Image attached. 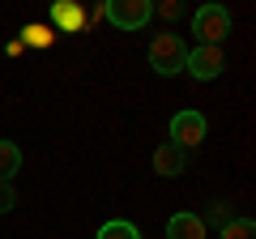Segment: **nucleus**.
Returning <instances> with one entry per match:
<instances>
[{
  "label": "nucleus",
  "mask_w": 256,
  "mask_h": 239,
  "mask_svg": "<svg viewBox=\"0 0 256 239\" xmlns=\"http://www.w3.org/2000/svg\"><path fill=\"white\" fill-rule=\"evenodd\" d=\"M192 34L201 38L205 47H222V38L230 34V13L222 4H201L192 13Z\"/></svg>",
  "instance_id": "1"
},
{
  "label": "nucleus",
  "mask_w": 256,
  "mask_h": 239,
  "mask_svg": "<svg viewBox=\"0 0 256 239\" xmlns=\"http://www.w3.org/2000/svg\"><path fill=\"white\" fill-rule=\"evenodd\" d=\"M184 56H188V43L180 34H158L150 43V68L162 77H175V73H184Z\"/></svg>",
  "instance_id": "2"
},
{
  "label": "nucleus",
  "mask_w": 256,
  "mask_h": 239,
  "mask_svg": "<svg viewBox=\"0 0 256 239\" xmlns=\"http://www.w3.org/2000/svg\"><path fill=\"white\" fill-rule=\"evenodd\" d=\"M102 18L116 30H141L154 18V4L150 0H111V4H102Z\"/></svg>",
  "instance_id": "3"
},
{
  "label": "nucleus",
  "mask_w": 256,
  "mask_h": 239,
  "mask_svg": "<svg viewBox=\"0 0 256 239\" xmlns=\"http://www.w3.org/2000/svg\"><path fill=\"white\" fill-rule=\"evenodd\" d=\"M222 68H226V56H222V47H188V56H184V73H192L196 82H214V77H222Z\"/></svg>",
  "instance_id": "4"
},
{
  "label": "nucleus",
  "mask_w": 256,
  "mask_h": 239,
  "mask_svg": "<svg viewBox=\"0 0 256 239\" xmlns=\"http://www.w3.org/2000/svg\"><path fill=\"white\" fill-rule=\"evenodd\" d=\"M205 141V116L201 111H175L171 116V146L196 150Z\"/></svg>",
  "instance_id": "5"
},
{
  "label": "nucleus",
  "mask_w": 256,
  "mask_h": 239,
  "mask_svg": "<svg viewBox=\"0 0 256 239\" xmlns=\"http://www.w3.org/2000/svg\"><path fill=\"white\" fill-rule=\"evenodd\" d=\"M154 171L158 175H184L188 171V150H180V146H171V141H162V146L154 150Z\"/></svg>",
  "instance_id": "6"
},
{
  "label": "nucleus",
  "mask_w": 256,
  "mask_h": 239,
  "mask_svg": "<svg viewBox=\"0 0 256 239\" xmlns=\"http://www.w3.org/2000/svg\"><path fill=\"white\" fill-rule=\"evenodd\" d=\"M52 26L60 30V34H77V30H86V9L73 4V0H60L52 9Z\"/></svg>",
  "instance_id": "7"
},
{
  "label": "nucleus",
  "mask_w": 256,
  "mask_h": 239,
  "mask_svg": "<svg viewBox=\"0 0 256 239\" xmlns=\"http://www.w3.org/2000/svg\"><path fill=\"white\" fill-rule=\"evenodd\" d=\"M166 239H205V218L196 214H171L166 218Z\"/></svg>",
  "instance_id": "8"
},
{
  "label": "nucleus",
  "mask_w": 256,
  "mask_h": 239,
  "mask_svg": "<svg viewBox=\"0 0 256 239\" xmlns=\"http://www.w3.org/2000/svg\"><path fill=\"white\" fill-rule=\"evenodd\" d=\"M18 171H22V146L18 141H0V184H13Z\"/></svg>",
  "instance_id": "9"
},
{
  "label": "nucleus",
  "mask_w": 256,
  "mask_h": 239,
  "mask_svg": "<svg viewBox=\"0 0 256 239\" xmlns=\"http://www.w3.org/2000/svg\"><path fill=\"white\" fill-rule=\"evenodd\" d=\"M94 239H141V230L132 226V222H124V218H111V222H102L98 226V235Z\"/></svg>",
  "instance_id": "10"
},
{
  "label": "nucleus",
  "mask_w": 256,
  "mask_h": 239,
  "mask_svg": "<svg viewBox=\"0 0 256 239\" xmlns=\"http://www.w3.org/2000/svg\"><path fill=\"white\" fill-rule=\"evenodd\" d=\"M218 239H256V222L252 218H230L226 226L218 230Z\"/></svg>",
  "instance_id": "11"
},
{
  "label": "nucleus",
  "mask_w": 256,
  "mask_h": 239,
  "mask_svg": "<svg viewBox=\"0 0 256 239\" xmlns=\"http://www.w3.org/2000/svg\"><path fill=\"white\" fill-rule=\"evenodd\" d=\"M52 43H56L52 26H26L22 30V47H52Z\"/></svg>",
  "instance_id": "12"
},
{
  "label": "nucleus",
  "mask_w": 256,
  "mask_h": 239,
  "mask_svg": "<svg viewBox=\"0 0 256 239\" xmlns=\"http://www.w3.org/2000/svg\"><path fill=\"white\" fill-rule=\"evenodd\" d=\"M13 205H18V192H13V184H0V214H9Z\"/></svg>",
  "instance_id": "13"
},
{
  "label": "nucleus",
  "mask_w": 256,
  "mask_h": 239,
  "mask_svg": "<svg viewBox=\"0 0 256 239\" xmlns=\"http://www.w3.org/2000/svg\"><path fill=\"white\" fill-rule=\"evenodd\" d=\"M210 218H214V222H222V226H226V210H222V205H210Z\"/></svg>",
  "instance_id": "14"
}]
</instances>
